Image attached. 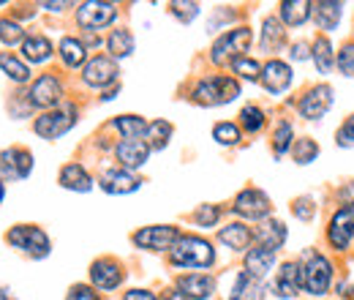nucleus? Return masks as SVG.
I'll use <instances>...</instances> for the list:
<instances>
[{
  "instance_id": "1",
  "label": "nucleus",
  "mask_w": 354,
  "mask_h": 300,
  "mask_svg": "<svg viewBox=\"0 0 354 300\" xmlns=\"http://www.w3.org/2000/svg\"><path fill=\"white\" fill-rule=\"evenodd\" d=\"M169 262L175 267H213L216 249L207 238L199 235H180L175 249L169 252Z\"/></svg>"
},
{
  "instance_id": "2",
  "label": "nucleus",
  "mask_w": 354,
  "mask_h": 300,
  "mask_svg": "<svg viewBox=\"0 0 354 300\" xmlns=\"http://www.w3.org/2000/svg\"><path fill=\"white\" fill-rule=\"evenodd\" d=\"M240 96V82L234 77H207L199 80L194 90H191V101L202 104V107H218V104H229Z\"/></svg>"
},
{
  "instance_id": "3",
  "label": "nucleus",
  "mask_w": 354,
  "mask_h": 300,
  "mask_svg": "<svg viewBox=\"0 0 354 300\" xmlns=\"http://www.w3.org/2000/svg\"><path fill=\"white\" fill-rule=\"evenodd\" d=\"M6 240L17 252H22V254H28V257L33 259H44L52 252V243H49L46 232L41 227H36V224H17V227H11L6 232Z\"/></svg>"
},
{
  "instance_id": "4",
  "label": "nucleus",
  "mask_w": 354,
  "mask_h": 300,
  "mask_svg": "<svg viewBox=\"0 0 354 300\" xmlns=\"http://www.w3.org/2000/svg\"><path fill=\"white\" fill-rule=\"evenodd\" d=\"M303 281H306V292L308 295L324 298L330 292V284H333V262L324 254H319V252H306Z\"/></svg>"
},
{
  "instance_id": "5",
  "label": "nucleus",
  "mask_w": 354,
  "mask_h": 300,
  "mask_svg": "<svg viewBox=\"0 0 354 300\" xmlns=\"http://www.w3.org/2000/svg\"><path fill=\"white\" fill-rule=\"evenodd\" d=\"M251 28H234V30H226L223 36L216 39L213 44V49H210V60L216 63V66H226V63H232V60H237V58H243L245 52H248V46H251Z\"/></svg>"
},
{
  "instance_id": "6",
  "label": "nucleus",
  "mask_w": 354,
  "mask_h": 300,
  "mask_svg": "<svg viewBox=\"0 0 354 300\" xmlns=\"http://www.w3.org/2000/svg\"><path fill=\"white\" fill-rule=\"evenodd\" d=\"M180 235L183 232L175 224H153V227L136 229L131 235V243L136 249H147V252H172Z\"/></svg>"
},
{
  "instance_id": "7",
  "label": "nucleus",
  "mask_w": 354,
  "mask_h": 300,
  "mask_svg": "<svg viewBox=\"0 0 354 300\" xmlns=\"http://www.w3.org/2000/svg\"><path fill=\"white\" fill-rule=\"evenodd\" d=\"M118 19V6L106 3V0H85L77 6V25L82 30H101L106 25H112Z\"/></svg>"
},
{
  "instance_id": "8",
  "label": "nucleus",
  "mask_w": 354,
  "mask_h": 300,
  "mask_svg": "<svg viewBox=\"0 0 354 300\" xmlns=\"http://www.w3.org/2000/svg\"><path fill=\"white\" fill-rule=\"evenodd\" d=\"M74 123H77V109L71 104H66V107H57V109H49L44 115H39L33 123V131L44 139H57L68 129H74Z\"/></svg>"
},
{
  "instance_id": "9",
  "label": "nucleus",
  "mask_w": 354,
  "mask_h": 300,
  "mask_svg": "<svg viewBox=\"0 0 354 300\" xmlns=\"http://www.w3.org/2000/svg\"><path fill=\"white\" fill-rule=\"evenodd\" d=\"M232 211L237 215H243V218H248V221H265L267 215L272 213V202H270V197L262 188H251L248 186L234 197Z\"/></svg>"
},
{
  "instance_id": "10",
  "label": "nucleus",
  "mask_w": 354,
  "mask_h": 300,
  "mask_svg": "<svg viewBox=\"0 0 354 300\" xmlns=\"http://www.w3.org/2000/svg\"><path fill=\"white\" fill-rule=\"evenodd\" d=\"M28 104L30 107H36V109H57V104L63 101V85H60V80L55 77V74H41L30 90H28Z\"/></svg>"
},
{
  "instance_id": "11",
  "label": "nucleus",
  "mask_w": 354,
  "mask_h": 300,
  "mask_svg": "<svg viewBox=\"0 0 354 300\" xmlns=\"http://www.w3.org/2000/svg\"><path fill=\"white\" fill-rule=\"evenodd\" d=\"M118 74H120V69H118L115 58L95 55V58H90L88 63H85V69H82V82L88 87H106L112 85V82H118Z\"/></svg>"
},
{
  "instance_id": "12",
  "label": "nucleus",
  "mask_w": 354,
  "mask_h": 300,
  "mask_svg": "<svg viewBox=\"0 0 354 300\" xmlns=\"http://www.w3.org/2000/svg\"><path fill=\"white\" fill-rule=\"evenodd\" d=\"M330 107H333V87L324 85V82L308 87L306 96L297 101V112L306 121H322Z\"/></svg>"
},
{
  "instance_id": "13",
  "label": "nucleus",
  "mask_w": 354,
  "mask_h": 300,
  "mask_svg": "<svg viewBox=\"0 0 354 300\" xmlns=\"http://www.w3.org/2000/svg\"><path fill=\"white\" fill-rule=\"evenodd\" d=\"M123 279H126V270H123V265L118 259L101 257L90 265V281H93L95 290L112 292V290H118L123 284Z\"/></svg>"
},
{
  "instance_id": "14",
  "label": "nucleus",
  "mask_w": 354,
  "mask_h": 300,
  "mask_svg": "<svg viewBox=\"0 0 354 300\" xmlns=\"http://www.w3.org/2000/svg\"><path fill=\"white\" fill-rule=\"evenodd\" d=\"M33 172V153L28 148H6L0 150V177L22 180Z\"/></svg>"
},
{
  "instance_id": "15",
  "label": "nucleus",
  "mask_w": 354,
  "mask_h": 300,
  "mask_svg": "<svg viewBox=\"0 0 354 300\" xmlns=\"http://www.w3.org/2000/svg\"><path fill=\"white\" fill-rule=\"evenodd\" d=\"M354 238V208H341L335 211L330 224H327V243L335 252H346Z\"/></svg>"
},
{
  "instance_id": "16",
  "label": "nucleus",
  "mask_w": 354,
  "mask_h": 300,
  "mask_svg": "<svg viewBox=\"0 0 354 300\" xmlns=\"http://www.w3.org/2000/svg\"><path fill=\"white\" fill-rule=\"evenodd\" d=\"M300 290H306V281H303V262H283L278 276H275V284H272V292L278 298H295Z\"/></svg>"
},
{
  "instance_id": "17",
  "label": "nucleus",
  "mask_w": 354,
  "mask_h": 300,
  "mask_svg": "<svg viewBox=\"0 0 354 300\" xmlns=\"http://www.w3.org/2000/svg\"><path fill=\"white\" fill-rule=\"evenodd\" d=\"M115 159H118V167L123 170H139L150 159V145L145 139H120L115 145Z\"/></svg>"
},
{
  "instance_id": "18",
  "label": "nucleus",
  "mask_w": 354,
  "mask_h": 300,
  "mask_svg": "<svg viewBox=\"0 0 354 300\" xmlns=\"http://www.w3.org/2000/svg\"><path fill=\"white\" fill-rule=\"evenodd\" d=\"M177 290L188 300H210L216 295V279L207 273H185L177 276Z\"/></svg>"
},
{
  "instance_id": "19",
  "label": "nucleus",
  "mask_w": 354,
  "mask_h": 300,
  "mask_svg": "<svg viewBox=\"0 0 354 300\" xmlns=\"http://www.w3.org/2000/svg\"><path fill=\"white\" fill-rule=\"evenodd\" d=\"M259 82H262V87H265L267 93H272V96L283 93L286 87L292 85V66L283 63V60H278V58L267 60L265 66H262V77H259Z\"/></svg>"
},
{
  "instance_id": "20",
  "label": "nucleus",
  "mask_w": 354,
  "mask_h": 300,
  "mask_svg": "<svg viewBox=\"0 0 354 300\" xmlns=\"http://www.w3.org/2000/svg\"><path fill=\"white\" fill-rule=\"evenodd\" d=\"M98 186L106 191V194H131L142 186V177H136L133 172L123 170V167H112L98 177Z\"/></svg>"
},
{
  "instance_id": "21",
  "label": "nucleus",
  "mask_w": 354,
  "mask_h": 300,
  "mask_svg": "<svg viewBox=\"0 0 354 300\" xmlns=\"http://www.w3.org/2000/svg\"><path fill=\"white\" fill-rule=\"evenodd\" d=\"M254 240H257L259 246H265V249L281 252L283 243H286V227H283V221H278V218H265V221L254 229Z\"/></svg>"
},
{
  "instance_id": "22",
  "label": "nucleus",
  "mask_w": 354,
  "mask_h": 300,
  "mask_svg": "<svg viewBox=\"0 0 354 300\" xmlns=\"http://www.w3.org/2000/svg\"><path fill=\"white\" fill-rule=\"evenodd\" d=\"M218 240L232 252H245L251 246V240H254V229L245 227L243 221H232V224L218 229Z\"/></svg>"
},
{
  "instance_id": "23",
  "label": "nucleus",
  "mask_w": 354,
  "mask_h": 300,
  "mask_svg": "<svg viewBox=\"0 0 354 300\" xmlns=\"http://www.w3.org/2000/svg\"><path fill=\"white\" fill-rule=\"evenodd\" d=\"M275 254H278V252L265 249V246L248 249V254H245V273L254 276L257 281H262L267 273L272 270V265H275Z\"/></svg>"
},
{
  "instance_id": "24",
  "label": "nucleus",
  "mask_w": 354,
  "mask_h": 300,
  "mask_svg": "<svg viewBox=\"0 0 354 300\" xmlns=\"http://www.w3.org/2000/svg\"><path fill=\"white\" fill-rule=\"evenodd\" d=\"M341 17H344V3H338V0H319V3H313V19H316L319 30H327V33L335 30Z\"/></svg>"
},
{
  "instance_id": "25",
  "label": "nucleus",
  "mask_w": 354,
  "mask_h": 300,
  "mask_svg": "<svg viewBox=\"0 0 354 300\" xmlns=\"http://www.w3.org/2000/svg\"><path fill=\"white\" fill-rule=\"evenodd\" d=\"M57 183L63 186V188H68V191H80V194H85L93 188V177L88 175V170L82 167V164H77V161H71V164H66L60 175H57Z\"/></svg>"
},
{
  "instance_id": "26",
  "label": "nucleus",
  "mask_w": 354,
  "mask_h": 300,
  "mask_svg": "<svg viewBox=\"0 0 354 300\" xmlns=\"http://www.w3.org/2000/svg\"><path fill=\"white\" fill-rule=\"evenodd\" d=\"M57 52H60V60L68 69H80V66L85 69V63H88V46L80 42V39H74V36H63Z\"/></svg>"
},
{
  "instance_id": "27",
  "label": "nucleus",
  "mask_w": 354,
  "mask_h": 300,
  "mask_svg": "<svg viewBox=\"0 0 354 300\" xmlns=\"http://www.w3.org/2000/svg\"><path fill=\"white\" fill-rule=\"evenodd\" d=\"M229 300H265L262 281H257L254 276H248L245 270H240L237 279H234V287L229 292Z\"/></svg>"
},
{
  "instance_id": "28",
  "label": "nucleus",
  "mask_w": 354,
  "mask_h": 300,
  "mask_svg": "<svg viewBox=\"0 0 354 300\" xmlns=\"http://www.w3.org/2000/svg\"><path fill=\"white\" fill-rule=\"evenodd\" d=\"M278 8H281V19L292 28L306 25L308 17L313 14V3H308V0H283Z\"/></svg>"
},
{
  "instance_id": "29",
  "label": "nucleus",
  "mask_w": 354,
  "mask_h": 300,
  "mask_svg": "<svg viewBox=\"0 0 354 300\" xmlns=\"http://www.w3.org/2000/svg\"><path fill=\"white\" fill-rule=\"evenodd\" d=\"M22 55L30 63H44V60L52 58V42L46 36H41V33H33V36H28L22 42Z\"/></svg>"
},
{
  "instance_id": "30",
  "label": "nucleus",
  "mask_w": 354,
  "mask_h": 300,
  "mask_svg": "<svg viewBox=\"0 0 354 300\" xmlns=\"http://www.w3.org/2000/svg\"><path fill=\"white\" fill-rule=\"evenodd\" d=\"M310 58H313V63H316V69L322 71V74H330L333 71V66H335V52H333V44L327 36H316V42L310 46Z\"/></svg>"
},
{
  "instance_id": "31",
  "label": "nucleus",
  "mask_w": 354,
  "mask_h": 300,
  "mask_svg": "<svg viewBox=\"0 0 354 300\" xmlns=\"http://www.w3.org/2000/svg\"><path fill=\"white\" fill-rule=\"evenodd\" d=\"M286 42V30H283V22L275 19V17H267L262 22V49L265 52H275L281 49Z\"/></svg>"
},
{
  "instance_id": "32",
  "label": "nucleus",
  "mask_w": 354,
  "mask_h": 300,
  "mask_svg": "<svg viewBox=\"0 0 354 300\" xmlns=\"http://www.w3.org/2000/svg\"><path fill=\"white\" fill-rule=\"evenodd\" d=\"M106 49H109V58H115V60H120V58H129V55L133 52L131 30H126V28H118V30H112V33H109V39H106Z\"/></svg>"
},
{
  "instance_id": "33",
  "label": "nucleus",
  "mask_w": 354,
  "mask_h": 300,
  "mask_svg": "<svg viewBox=\"0 0 354 300\" xmlns=\"http://www.w3.org/2000/svg\"><path fill=\"white\" fill-rule=\"evenodd\" d=\"M112 126L123 134V139H142L145 134H147V121L145 118H139V115H118L115 121H112Z\"/></svg>"
},
{
  "instance_id": "34",
  "label": "nucleus",
  "mask_w": 354,
  "mask_h": 300,
  "mask_svg": "<svg viewBox=\"0 0 354 300\" xmlns=\"http://www.w3.org/2000/svg\"><path fill=\"white\" fill-rule=\"evenodd\" d=\"M0 69L6 71V77L8 80H14V82H30V69H28V63L25 60H19L17 55H11V52H0Z\"/></svg>"
},
{
  "instance_id": "35",
  "label": "nucleus",
  "mask_w": 354,
  "mask_h": 300,
  "mask_svg": "<svg viewBox=\"0 0 354 300\" xmlns=\"http://www.w3.org/2000/svg\"><path fill=\"white\" fill-rule=\"evenodd\" d=\"M295 145V129L289 121H278L275 123V131H272V153L275 159H281L283 153H289Z\"/></svg>"
},
{
  "instance_id": "36",
  "label": "nucleus",
  "mask_w": 354,
  "mask_h": 300,
  "mask_svg": "<svg viewBox=\"0 0 354 300\" xmlns=\"http://www.w3.org/2000/svg\"><path fill=\"white\" fill-rule=\"evenodd\" d=\"M319 153H322V148H319V142L310 139V136H300V139H295V145H292V159H295V164H300V167L316 161Z\"/></svg>"
},
{
  "instance_id": "37",
  "label": "nucleus",
  "mask_w": 354,
  "mask_h": 300,
  "mask_svg": "<svg viewBox=\"0 0 354 300\" xmlns=\"http://www.w3.org/2000/svg\"><path fill=\"white\" fill-rule=\"evenodd\" d=\"M169 136H172V123L167 121H153L147 126V134H145V142L150 145V150H161L169 145Z\"/></svg>"
},
{
  "instance_id": "38",
  "label": "nucleus",
  "mask_w": 354,
  "mask_h": 300,
  "mask_svg": "<svg viewBox=\"0 0 354 300\" xmlns=\"http://www.w3.org/2000/svg\"><path fill=\"white\" fill-rule=\"evenodd\" d=\"M229 69H232L237 77L248 80V82H259V77H262V63H259V60H254V58H248V55H243V58L232 60V63H229Z\"/></svg>"
},
{
  "instance_id": "39",
  "label": "nucleus",
  "mask_w": 354,
  "mask_h": 300,
  "mask_svg": "<svg viewBox=\"0 0 354 300\" xmlns=\"http://www.w3.org/2000/svg\"><path fill=\"white\" fill-rule=\"evenodd\" d=\"M265 112L257 107V104H245L243 109H240V126L248 131V134H259V131L265 129Z\"/></svg>"
},
{
  "instance_id": "40",
  "label": "nucleus",
  "mask_w": 354,
  "mask_h": 300,
  "mask_svg": "<svg viewBox=\"0 0 354 300\" xmlns=\"http://www.w3.org/2000/svg\"><path fill=\"white\" fill-rule=\"evenodd\" d=\"M213 139H216L218 145H237V142L243 139V134H240V126H237V123L221 121V123L213 126Z\"/></svg>"
},
{
  "instance_id": "41",
  "label": "nucleus",
  "mask_w": 354,
  "mask_h": 300,
  "mask_svg": "<svg viewBox=\"0 0 354 300\" xmlns=\"http://www.w3.org/2000/svg\"><path fill=\"white\" fill-rule=\"evenodd\" d=\"M28 39L25 36V30H22V25L17 22V19H0V42L6 44V46H14V44H22Z\"/></svg>"
},
{
  "instance_id": "42",
  "label": "nucleus",
  "mask_w": 354,
  "mask_h": 300,
  "mask_svg": "<svg viewBox=\"0 0 354 300\" xmlns=\"http://www.w3.org/2000/svg\"><path fill=\"white\" fill-rule=\"evenodd\" d=\"M221 218V208L218 205H199L194 213H191V221L196 227H216Z\"/></svg>"
},
{
  "instance_id": "43",
  "label": "nucleus",
  "mask_w": 354,
  "mask_h": 300,
  "mask_svg": "<svg viewBox=\"0 0 354 300\" xmlns=\"http://www.w3.org/2000/svg\"><path fill=\"white\" fill-rule=\"evenodd\" d=\"M335 66L344 77H354V42L341 44V52L335 55Z\"/></svg>"
},
{
  "instance_id": "44",
  "label": "nucleus",
  "mask_w": 354,
  "mask_h": 300,
  "mask_svg": "<svg viewBox=\"0 0 354 300\" xmlns=\"http://www.w3.org/2000/svg\"><path fill=\"white\" fill-rule=\"evenodd\" d=\"M169 14L188 25L199 14V3H169Z\"/></svg>"
},
{
  "instance_id": "45",
  "label": "nucleus",
  "mask_w": 354,
  "mask_h": 300,
  "mask_svg": "<svg viewBox=\"0 0 354 300\" xmlns=\"http://www.w3.org/2000/svg\"><path fill=\"white\" fill-rule=\"evenodd\" d=\"M335 145L338 148H354V115H349L341 129L335 131Z\"/></svg>"
},
{
  "instance_id": "46",
  "label": "nucleus",
  "mask_w": 354,
  "mask_h": 300,
  "mask_svg": "<svg viewBox=\"0 0 354 300\" xmlns=\"http://www.w3.org/2000/svg\"><path fill=\"white\" fill-rule=\"evenodd\" d=\"M292 213L297 215L300 221H310L313 213H316V205H313V200H310V197H300V200H295V202H292Z\"/></svg>"
},
{
  "instance_id": "47",
  "label": "nucleus",
  "mask_w": 354,
  "mask_h": 300,
  "mask_svg": "<svg viewBox=\"0 0 354 300\" xmlns=\"http://www.w3.org/2000/svg\"><path fill=\"white\" fill-rule=\"evenodd\" d=\"M66 300H101V295H98L95 287H90V284H74V287L68 290Z\"/></svg>"
},
{
  "instance_id": "48",
  "label": "nucleus",
  "mask_w": 354,
  "mask_h": 300,
  "mask_svg": "<svg viewBox=\"0 0 354 300\" xmlns=\"http://www.w3.org/2000/svg\"><path fill=\"white\" fill-rule=\"evenodd\" d=\"M338 200H341L344 208H354V180H349V183L338 191Z\"/></svg>"
},
{
  "instance_id": "49",
  "label": "nucleus",
  "mask_w": 354,
  "mask_h": 300,
  "mask_svg": "<svg viewBox=\"0 0 354 300\" xmlns=\"http://www.w3.org/2000/svg\"><path fill=\"white\" fill-rule=\"evenodd\" d=\"M123 300H161L156 298V292H150V290H129Z\"/></svg>"
},
{
  "instance_id": "50",
  "label": "nucleus",
  "mask_w": 354,
  "mask_h": 300,
  "mask_svg": "<svg viewBox=\"0 0 354 300\" xmlns=\"http://www.w3.org/2000/svg\"><path fill=\"white\" fill-rule=\"evenodd\" d=\"M310 52H308V44L297 42L292 44V60H308Z\"/></svg>"
},
{
  "instance_id": "51",
  "label": "nucleus",
  "mask_w": 354,
  "mask_h": 300,
  "mask_svg": "<svg viewBox=\"0 0 354 300\" xmlns=\"http://www.w3.org/2000/svg\"><path fill=\"white\" fill-rule=\"evenodd\" d=\"M161 300H188L185 298V295H183V292H180V290H164V295H161Z\"/></svg>"
},
{
  "instance_id": "52",
  "label": "nucleus",
  "mask_w": 354,
  "mask_h": 300,
  "mask_svg": "<svg viewBox=\"0 0 354 300\" xmlns=\"http://www.w3.org/2000/svg\"><path fill=\"white\" fill-rule=\"evenodd\" d=\"M71 3H66V0H60V3H41V8L46 11H63V8H68Z\"/></svg>"
},
{
  "instance_id": "53",
  "label": "nucleus",
  "mask_w": 354,
  "mask_h": 300,
  "mask_svg": "<svg viewBox=\"0 0 354 300\" xmlns=\"http://www.w3.org/2000/svg\"><path fill=\"white\" fill-rule=\"evenodd\" d=\"M82 44H85V46H98V44H101V39L90 33V36H88V39H85V42H82Z\"/></svg>"
},
{
  "instance_id": "54",
  "label": "nucleus",
  "mask_w": 354,
  "mask_h": 300,
  "mask_svg": "<svg viewBox=\"0 0 354 300\" xmlns=\"http://www.w3.org/2000/svg\"><path fill=\"white\" fill-rule=\"evenodd\" d=\"M0 300H14V298L8 295V290H3V287H0Z\"/></svg>"
},
{
  "instance_id": "55",
  "label": "nucleus",
  "mask_w": 354,
  "mask_h": 300,
  "mask_svg": "<svg viewBox=\"0 0 354 300\" xmlns=\"http://www.w3.org/2000/svg\"><path fill=\"white\" fill-rule=\"evenodd\" d=\"M3 197H6V186H3V177H0V202H3Z\"/></svg>"
}]
</instances>
